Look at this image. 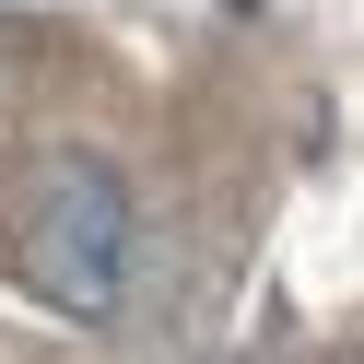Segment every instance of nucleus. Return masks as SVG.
<instances>
[{
	"mask_svg": "<svg viewBox=\"0 0 364 364\" xmlns=\"http://www.w3.org/2000/svg\"><path fill=\"white\" fill-rule=\"evenodd\" d=\"M129 235H141L129 176L106 165V153H59V165L36 176V212H24V282L48 294L59 317L106 329V317L129 306Z\"/></svg>",
	"mask_w": 364,
	"mask_h": 364,
	"instance_id": "f257e3e1",
	"label": "nucleus"
}]
</instances>
